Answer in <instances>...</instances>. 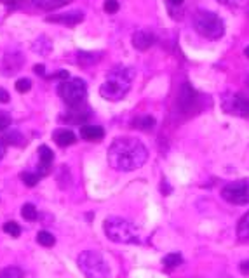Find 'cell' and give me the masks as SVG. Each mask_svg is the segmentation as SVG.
<instances>
[{"instance_id":"obj_1","label":"cell","mask_w":249,"mask_h":278,"mask_svg":"<svg viewBox=\"0 0 249 278\" xmlns=\"http://www.w3.org/2000/svg\"><path fill=\"white\" fill-rule=\"evenodd\" d=\"M147 160L148 149L136 138H117L108 148V164L115 170H136L145 165Z\"/></svg>"},{"instance_id":"obj_2","label":"cell","mask_w":249,"mask_h":278,"mask_svg":"<svg viewBox=\"0 0 249 278\" xmlns=\"http://www.w3.org/2000/svg\"><path fill=\"white\" fill-rule=\"evenodd\" d=\"M133 70L128 66H115L108 72L103 85L99 87L101 98L108 101H120L122 98H126L133 83Z\"/></svg>"},{"instance_id":"obj_3","label":"cell","mask_w":249,"mask_h":278,"mask_svg":"<svg viewBox=\"0 0 249 278\" xmlns=\"http://www.w3.org/2000/svg\"><path fill=\"white\" fill-rule=\"evenodd\" d=\"M105 235L117 244H136L139 242V229L122 218H108L103 223Z\"/></svg>"},{"instance_id":"obj_4","label":"cell","mask_w":249,"mask_h":278,"mask_svg":"<svg viewBox=\"0 0 249 278\" xmlns=\"http://www.w3.org/2000/svg\"><path fill=\"white\" fill-rule=\"evenodd\" d=\"M195 32L208 40H218L225 35V25L221 17L211 11H197L194 16Z\"/></svg>"},{"instance_id":"obj_5","label":"cell","mask_w":249,"mask_h":278,"mask_svg":"<svg viewBox=\"0 0 249 278\" xmlns=\"http://www.w3.org/2000/svg\"><path fill=\"white\" fill-rule=\"evenodd\" d=\"M77 264L87 278H110V266L99 252L84 250L77 258Z\"/></svg>"},{"instance_id":"obj_6","label":"cell","mask_w":249,"mask_h":278,"mask_svg":"<svg viewBox=\"0 0 249 278\" xmlns=\"http://www.w3.org/2000/svg\"><path fill=\"white\" fill-rule=\"evenodd\" d=\"M58 94L59 98L67 103L68 108L80 106V104H84V101L87 98L86 82L82 80V78H68V80H63L58 87Z\"/></svg>"},{"instance_id":"obj_7","label":"cell","mask_w":249,"mask_h":278,"mask_svg":"<svg viewBox=\"0 0 249 278\" xmlns=\"http://www.w3.org/2000/svg\"><path fill=\"white\" fill-rule=\"evenodd\" d=\"M221 197H223L229 204L247 205L249 204V178L229 183L221 189Z\"/></svg>"},{"instance_id":"obj_8","label":"cell","mask_w":249,"mask_h":278,"mask_svg":"<svg viewBox=\"0 0 249 278\" xmlns=\"http://www.w3.org/2000/svg\"><path fill=\"white\" fill-rule=\"evenodd\" d=\"M223 110L235 117H249V98L242 94H234L223 101Z\"/></svg>"},{"instance_id":"obj_9","label":"cell","mask_w":249,"mask_h":278,"mask_svg":"<svg viewBox=\"0 0 249 278\" xmlns=\"http://www.w3.org/2000/svg\"><path fill=\"white\" fill-rule=\"evenodd\" d=\"M195 104H197V92H195L190 83L185 82L180 87V92H178V108L183 113H190Z\"/></svg>"},{"instance_id":"obj_10","label":"cell","mask_w":249,"mask_h":278,"mask_svg":"<svg viewBox=\"0 0 249 278\" xmlns=\"http://www.w3.org/2000/svg\"><path fill=\"white\" fill-rule=\"evenodd\" d=\"M84 19V12L80 11H72L67 12V14H54L51 17H47L49 23H58V25H65V26H75L80 21Z\"/></svg>"},{"instance_id":"obj_11","label":"cell","mask_w":249,"mask_h":278,"mask_svg":"<svg viewBox=\"0 0 249 278\" xmlns=\"http://www.w3.org/2000/svg\"><path fill=\"white\" fill-rule=\"evenodd\" d=\"M154 42H155L154 33L148 32V30H139V32L133 35V46H134V49H138V51L150 49V47L154 46Z\"/></svg>"},{"instance_id":"obj_12","label":"cell","mask_w":249,"mask_h":278,"mask_svg":"<svg viewBox=\"0 0 249 278\" xmlns=\"http://www.w3.org/2000/svg\"><path fill=\"white\" fill-rule=\"evenodd\" d=\"M89 117H91L89 108H86L84 104H80V106L70 108V112L67 113V117H63V120L70 122V123H84Z\"/></svg>"},{"instance_id":"obj_13","label":"cell","mask_w":249,"mask_h":278,"mask_svg":"<svg viewBox=\"0 0 249 278\" xmlns=\"http://www.w3.org/2000/svg\"><path fill=\"white\" fill-rule=\"evenodd\" d=\"M80 138L86 141H101L105 138V131L99 125H82Z\"/></svg>"},{"instance_id":"obj_14","label":"cell","mask_w":249,"mask_h":278,"mask_svg":"<svg viewBox=\"0 0 249 278\" xmlns=\"http://www.w3.org/2000/svg\"><path fill=\"white\" fill-rule=\"evenodd\" d=\"M38 158H40V172H38V176H42L49 170L52 160H54V153H52V149L49 146L42 144V146L38 148Z\"/></svg>"},{"instance_id":"obj_15","label":"cell","mask_w":249,"mask_h":278,"mask_svg":"<svg viewBox=\"0 0 249 278\" xmlns=\"http://www.w3.org/2000/svg\"><path fill=\"white\" fill-rule=\"evenodd\" d=\"M52 138H54V141L59 144V146H70V144H73L77 141L75 134L68 129H58L54 134H52Z\"/></svg>"},{"instance_id":"obj_16","label":"cell","mask_w":249,"mask_h":278,"mask_svg":"<svg viewBox=\"0 0 249 278\" xmlns=\"http://www.w3.org/2000/svg\"><path fill=\"white\" fill-rule=\"evenodd\" d=\"M32 2L38 9H44V11H54V9L67 6L70 0H32Z\"/></svg>"},{"instance_id":"obj_17","label":"cell","mask_w":249,"mask_h":278,"mask_svg":"<svg viewBox=\"0 0 249 278\" xmlns=\"http://www.w3.org/2000/svg\"><path fill=\"white\" fill-rule=\"evenodd\" d=\"M237 237L242 242H249V212L242 216V219L237 224Z\"/></svg>"},{"instance_id":"obj_18","label":"cell","mask_w":249,"mask_h":278,"mask_svg":"<svg viewBox=\"0 0 249 278\" xmlns=\"http://www.w3.org/2000/svg\"><path fill=\"white\" fill-rule=\"evenodd\" d=\"M133 125L139 131H150V129H154V125H155V118L150 117V115H145V117L136 118V120L133 122Z\"/></svg>"},{"instance_id":"obj_19","label":"cell","mask_w":249,"mask_h":278,"mask_svg":"<svg viewBox=\"0 0 249 278\" xmlns=\"http://www.w3.org/2000/svg\"><path fill=\"white\" fill-rule=\"evenodd\" d=\"M2 141L6 144H14V146H19V144H23V136H21V132L17 131H9L4 134Z\"/></svg>"},{"instance_id":"obj_20","label":"cell","mask_w":249,"mask_h":278,"mask_svg":"<svg viewBox=\"0 0 249 278\" xmlns=\"http://www.w3.org/2000/svg\"><path fill=\"white\" fill-rule=\"evenodd\" d=\"M181 254H176V252H173V254H168L165 255V258L162 259V264L165 268H168V270H174V268L176 266H180L181 264Z\"/></svg>"},{"instance_id":"obj_21","label":"cell","mask_w":249,"mask_h":278,"mask_svg":"<svg viewBox=\"0 0 249 278\" xmlns=\"http://www.w3.org/2000/svg\"><path fill=\"white\" fill-rule=\"evenodd\" d=\"M21 216L26 219V221H35L37 219V207H35L33 204H25L23 207H21Z\"/></svg>"},{"instance_id":"obj_22","label":"cell","mask_w":249,"mask_h":278,"mask_svg":"<svg viewBox=\"0 0 249 278\" xmlns=\"http://www.w3.org/2000/svg\"><path fill=\"white\" fill-rule=\"evenodd\" d=\"M37 242H38V244H40L42 247H52V245L56 244V238L52 237V233H49V231H38Z\"/></svg>"},{"instance_id":"obj_23","label":"cell","mask_w":249,"mask_h":278,"mask_svg":"<svg viewBox=\"0 0 249 278\" xmlns=\"http://www.w3.org/2000/svg\"><path fill=\"white\" fill-rule=\"evenodd\" d=\"M0 278H23V271L16 266H9L0 271Z\"/></svg>"},{"instance_id":"obj_24","label":"cell","mask_w":249,"mask_h":278,"mask_svg":"<svg viewBox=\"0 0 249 278\" xmlns=\"http://www.w3.org/2000/svg\"><path fill=\"white\" fill-rule=\"evenodd\" d=\"M4 231L11 237H19L21 235V226L14 221H7L6 224H4Z\"/></svg>"},{"instance_id":"obj_25","label":"cell","mask_w":249,"mask_h":278,"mask_svg":"<svg viewBox=\"0 0 249 278\" xmlns=\"http://www.w3.org/2000/svg\"><path fill=\"white\" fill-rule=\"evenodd\" d=\"M21 179H23V183L26 186H35V184L38 183V179H40V176L33 174V172H23V174H21Z\"/></svg>"},{"instance_id":"obj_26","label":"cell","mask_w":249,"mask_h":278,"mask_svg":"<svg viewBox=\"0 0 249 278\" xmlns=\"http://www.w3.org/2000/svg\"><path fill=\"white\" fill-rule=\"evenodd\" d=\"M30 89H32V82L28 80V78H19V80L16 82V91L17 92H28Z\"/></svg>"},{"instance_id":"obj_27","label":"cell","mask_w":249,"mask_h":278,"mask_svg":"<svg viewBox=\"0 0 249 278\" xmlns=\"http://www.w3.org/2000/svg\"><path fill=\"white\" fill-rule=\"evenodd\" d=\"M103 9L108 14H115V12L119 11V2H117V0H105Z\"/></svg>"},{"instance_id":"obj_28","label":"cell","mask_w":249,"mask_h":278,"mask_svg":"<svg viewBox=\"0 0 249 278\" xmlns=\"http://www.w3.org/2000/svg\"><path fill=\"white\" fill-rule=\"evenodd\" d=\"M9 125H11V115L0 112V131H6Z\"/></svg>"},{"instance_id":"obj_29","label":"cell","mask_w":249,"mask_h":278,"mask_svg":"<svg viewBox=\"0 0 249 278\" xmlns=\"http://www.w3.org/2000/svg\"><path fill=\"white\" fill-rule=\"evenodd\" d=\"M220 2H223L225 6H235V7H241V6H246L249 4V0H220Z\"/></svg>"},{"instance_id":"obj_30","label":"cell","mask_w":249,"mask_h":278,"mask_svg":"<svg viewBox=\"0 0 249 278\" xmlns=\"http://www.w3.org/2000/svg\"><path fill=\"white\" fill-rule=\"evenodd\" d=\"M0 103H9V92L0 87Z\"/></svg>"},{"instance_id":"obj_31","label":"cell","mask_w":249,"mask_h":278,"mask_svg":"<svg viewBox=\"0 0 249 278\" xmlns=\"http://www.w3.org/2000/svg\"><path fill=\"white\" fill-rule=\"evenodd\" d=\"M54 78H61V80H68L70 78V73L68 72H65V70H61V72H58L54 75Z\"/></svg>"},{"instance_id":"obj_32","label":"cell","mask_w":249,"mask_h":278,"mask_svg":"<svg viewBox=\"0 0 249 278\" xmlns=\"http://www.w3.org/2000/svg\"><path fill=\"white\" fill-rule=\"evenodd\" d=\"M183 2H185V0H168V4L171 7H180Z\"/></svg>"},{"instance_id":"obj_33","label":"cell","mask_w":249,"mask_h":278,"mask_svg":"<svg viewBox=\"0 0 249 278\" xmlns=\"http://www.w3.org/2000/svg\"><path fill=\"white\" fill-rule=\"evenodd\" d=\"M2 4H6V6H16V4H19L21 0H0Z\"/></svg>"},{"instance_id":"obj_34","label":"cell","mask_w":249,"mask_h":278,"mask_svg":"<svg viewBox=\"0 0 249 278\" xmlns=\"http://www.w3.org/2000/svg\"><path fill=\"white\" fill-rule=\"evenodd\" d=\"M241 270L246 273V275H249V261H246V263H242L241 264Z\"/></svg>"},{"instance_id":"obj_35","label":"cell","mask_w":249,"mask_h":278,"mask_svg":"<svg viewBox=\"0 0 249 278\" xmlns=\"http://www.w3.org/2000/svg\"><path fill=\"white\" fill-rule=\"evenodd\" d=\"M35 72H37L38 75H44V65H37V66H35Z\"/></svg>"},{"instance_id":"obj_36","label":"cell","mask_w":249,"mask_h":278,"mask_svg":"<svg viewBox=\"0 0 249 278\" xmlns=\"http://www.w3.org/2000/svg\"><path fill=\"white\" fill-rule=\"evenodd\" d=\"M4 155H6V146H4V144L0 143V160L4 158Z\"/></svg>"},{"instance_id":"obj_37","label":"cell","mask_w":249,"mask_h":278,"mask_svg":"<svg viewBox=\"0 0 249 278\" xmlns=\"http://www.w3.org/2000/svg\"><path fill=\"white\" fill-rule=\"evenodd\" d=\"M244 54H246V56H247V57H249V46H247V47H246V51H244Z\"/></svg>"}]
</instances>
